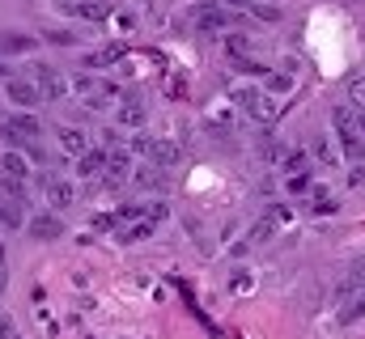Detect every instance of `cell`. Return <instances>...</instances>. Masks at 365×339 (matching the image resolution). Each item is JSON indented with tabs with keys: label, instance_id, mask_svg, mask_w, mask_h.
I'll return each instance as SVG.
<instances>
[{
	"label": "cell",
	"instance_id": "1",
	"mask_svg": "<svg viewBox=\"0 0 365 339\" xmlns=\"http://www.w3.org/2000/svg\"><path fill=\"white\" fill-rule=\"evenodd\" d=\"M230 98H234V106H238V110H247L251 119L272 123L276 115H280V102H276L268 89H255V85H234V89H230Z\"/></svg>",
	"mask_w": 365,
	"mask_h": 339
},
{
	"label": "cell",
	"instance_id": "2",
	"mask_svg": "<svg viewBox=\"0 0 365 339\" xmlns=\"http://www.w3.org/2000/svg\"><path fill=\"white\" fill-rule=\"evenodd\" d=\"M331 127H336V136H340V145L353 153V157H365V140H361V127H357V115L349 110V106H336L331 110Z\"/></svg>",
	"mask_w": 365,
	"mask_h": 339
},
{
	"label": "cell",
	"instance_id": "3",
	"mask_svg": "<svg viewBox=\"0 0 365 339\" xmlns=\"http://www.w3.org/2000/svg\"><path fill=\"white\" fill-rule=\"evenodd\" d=\"M38 132H43V123H38L30 110H17V115H9V119L0 123V136H4L13 149H17V145H30Z\"/></svg>",
	"mask_w": 365,
	"mask_h": 339
},
{
	"label": "cell",
	"instance_id": "4",
	"mask_svg": "<svg viewBox=\"0 0 365 339\" xmlns=\"http://www.w3.org/2000/svg\"><path fill=\"white\" fill-rule=\"evenodd\" d=\"M34 85L43 89V102H64L73 93V77H64V73H56L47 64H34Z\"/></svg>",
	"mask_w": 365,
	"mask_h": 339
},
{
	"label": "cell",
	"instance_id": "5",
	"mask_svg": "<svg viewBox=\"0 0 365 339\" xmlns=\"http://www.w3.org/2000/svg\"><path fill=\"white\" fill-rule=\"evenodd\" d=\"M191 21H195L200 30H208V34L234 30V26H238V17H234L230 9H221V4H195V9H191Z\"/></svg>",
	"mask_w": 365,
	"mask_h": 339
},
{
	"label": "cell",
	"instance_id": "6",
	"mask_svg": "<svg viewBox=\"0 0 365 339\" xmlns=\"http://www.w3.org/2000/svg\"><path fill=\"white\" fill-rule=\"evenodd\" d=\"M4 98H9V102H13L17 110H34V106L43 102V89H38L34 81H21V77H9V81H4Z\"/></svg>",
	"mask_w": 365,
	"mask_h": 339
},
{
	"label": "cell",
	"instance_id": "7",
	"mask_svg": "<svg viewBox=\"0 0 365 339\" xmlns=\"http://www.w3.org/2000/svg\"><path fill=\"white\" fill-rule=\"evenodd\" d=\"M43 195H47V204H51L56 212H64V208L77 204V187H73L68 178H43Z\"/></svg>",
	"mask_w": 365,
	"mask_h": 339
},
{
	"label": "cell",
	"instance_id": "8",
	"mask_svg": "<svg viewBox=\"0 0 365 339\" xmlns=\"http://www.w3.org/2000/svg\"><path fill=\"white\" fill-rule=\"evenodd\" d=\"M26 229H30V238H34V242H56V238L64 234V225H60V217H56V212H38V217H30V221H26Z\"/></svg>",
	"mask_w": 365,
	"mask_h": 339
},
{
	"label": "cell",
	"instance_id": "9",
	"mask_svg": "<svg viewBox=\"0 0 365 339\" xmlns=\"http://www.w3.org/2000/svg\"><path fill=\"white\" fill-rule=\"evenodd\" d=\"M56 140H60V149L73 153V157H86V153H90V132H81V127H73V123L56 127Z\"/></svg>",
	"mask_w": 365,
	"mask_h": 339
},
{
	"label": "cell",
	"instance_id": "10",
	"mask_svg": "<svg viewBox=\"0 0 365 339\" xmlns=\"http://www.w3.org/2000/svg\"><path fill=\"white\" fill-rule=\"evenodd\" d=\"M115 123H119V127H145V123H149V110H145V102H136V98H123V102L115 106Z\"/></svg>",
	"mask_w": 365,
	"mask_h": 339
},
{
	"label": "cell",
	"instance_id": "11",
	"mask_svg": "<svg viewBox=\"0 0 365 339\" xmlns=\"http://www.w3.org/2000/svg\"><path fill=\"white\" fill-rule=\"evenodd\" d=\"M132 153H123V149H110L106 153V182H123V178H132Z\"/></svg>",
	"mask_w": 365,
	"mask_h": 339
},
{
	"label": "cell",
	"instance_id": "12",
	"mask_svg": "<svg viewBox=\"0 0 365 339\" xmlns=\"http://www.w3.org/2000/svg\"><path fill=\"white\" fill-rule=\"evenodd\" d=\"M0 174H4L9 182H26V178H30V166H26V157H21L17 149H9V153H0Z\"/></svg>",
	"mask_w": 365,
	"mask_h": 339
},
{
	"label": "cell",
	"instance_id": "13",
	"mask_svg": "<svg viewBox=\"0 0 365 339\" xmlns=\"http://www.w3.org/2000/svg\"><path fill=\"white\" fill-rule=\"evenodd\" d=\"M77 174H81V178H98V174H106V153L90 149L86 157H77Z\"/></svg>",
	"mask_w": 365,
	"mask_h": 339
},
{
	"label": "cell",
	"instance_id": "14",
	"mask_svg": "<svg viewBox=\"0 0 365 339\" xmlns=\"http://www.w3.org/2000/svg\"><path fill=\"white\" fill-rule=\"evenodd\" d=\"M0 225H4V229H21V225H26V208L13 204V199H0Z\"/></svg>",
	"mask_w": 365,
	"mask_h": 339
},
{
	"label": "cell",
	"instance_id": "15",
	"mask_svg": "<svg viewBox=\"0 0 365 339\" xmlns=\"http://www.w3.org/2000/svg\"><path fill=\"white\" fill-rule=\"evenodd\" d=\"M132 182H136V187H145V191H149V187L158 191V187L166 182V174H162L158 166H136V170H132Z\"/></svg>",
	"mask_w": 365,
	"mask_h": 339
},
{
	"label": "cell",
	"instance_id": "16",
	"mask_svg": "<svg viewBox=\"0 0 365 339\" xmlns=\"http://www.w3.org/2000/svg\"><path fill=\"white\" fill-rule=\"evenodd\" d=\"M81 21H110V0H86Z\"/></svg>",
	"mask_w": 365,
	"mask_h": 339
},
{
	"label": "cell",
	"instance_id": "17",
	"mask_svg": "<svg viewBox=\"0 0 365 339\" xmlns=\"http://www.w3.org/2000/svg\"><path fill=\"white\" fill-rule=\"evenodd\" d=\"M225 51H230L238 64H247V60H251V43H247L242 34H225Z\"/></svg>",
	"mask_w": 365,
	"mask_h": 339
},
{
	"label": "cell",
	"instance_id": "18",
	"mask_svg": "<svg viewBox=\"0 0 365 339\" xmlns=\"http://www.w3.org/2000/svg\"><path fill=\"white\" fill-rule=\"evenodd\" d=\"M153 229H158L153 221H132V225H128V229L119 234V242H145V238H149Z\"/></svg>",
	"mask_w": 365,
	"mask_h": 339
},
{
	"label": "cell",
	"instance_id": "19",
	"mask_svg": "<svg viewBox=\"0 0 365 339\" xmlns=\"http://www.w3.org/2000/svg\"><path fill=\"white\" fill-rule=\"evenodd\" d=\"M38 47V38H26V34H9L4 38V51L9 56H26V51H34Z\"/></svg>",
	"mask_w": 365,
	"mask_h": 339
},
{
	"label": "cell",
	"instance_id": "20",
	"mask_svg": "<svg viewBox=\"0 0 365 339\" xmlns=\"http://www.w3.org/2000/svg\"><path fill=\"white\" fill-rule=\"evenodd\" d=\"M280 170H284L289 178H297V174H306V170H310V157H306V153H284Z\"/></svg>",
	"mask_w": 365,
	"mask_h": 339
},
{
	"label": "cell",
	"instance_id": "21",
	"mask_svg": "<svg viewBox=\"0 0 365 339\" xmlns=\"http://www.w3.org/2000/svg\"><path fill=\"white\" fill-rule=\"evenodd\" d=\"M353 318H365V288H357V293H353V301L340 310V323H353Z\"/></svg>",
	"mask_w": 365,
	"mask_h": 339
},
{
	"label": "cell",
	"instance_id": "22",
	"mask_svg": "<svg viewBox=\"0 0 365 339\" xmlns=\"http://www.w3.org/2000/svg\"><path fill=\"white\" fill-rule=\"evenodd\" d=\"M314 157H319L323 166H340V153L331 149V140H327V136H319V140H314Z\"/></svg>",
	"mask_w": 365,
	"mask_h": 339
},
{
	"label": "cell",
	"instance_id": "23",
	"mask_svg": "<svg viewBox=\"0 0 365 339\" xmlns=\"http://www.w3.org/2000/svg\"><path fill=\"white\" fill-rule=\"evenodd\" d=\"M272 234H276V225L268 221V217H259V221H255V229L247 234V242H255V246H259V242H272Z\"/></svg>",
	"mask_w": 365,
	"mask_h": 339
},
{
	"label": "cell",
	"instance_id": "24",
	"mask_svg": "<svg viewBox=\"0 0 365 339\" xmlns=\"http://www.w3.org/2000/svg\"><path fill=\"white\" fill-rule=\"evenodd\" d=\"M251 17H259V21H280V9H276L272 0H255V4H251Z\"/></svg>",
	"mask_w": 365,
	"mask_h": 339
},
{
	"label": "cell",
	"instance_id": "25",
	"mask_svg": "<svg viewBox=\"0 0 365 339\" xmlns=\"http://www.w3.org/2000/svg\"><path fill=\"white\" fill-rule=\"evenodd\" d=\"M268 93H293V77L289 73H268Z\"/></svg>",
	"mask_w": 365,
	"mask_h": 339
},
{
	"label": "cell",
	"instance_id": "26",
	"mask_svg": "<svg viewBox=\"0 0 365 339\" xmlns=\"http://www.w3.org/2000/svg\"><path fill=\"white\" fill-rule=\"evenodd\" d=\"M349 98H353V106L365 115V77H349Z\"/></svg>",
	"mask_w": 365,
	"mask_h": 339
},
{
	"label": "cell",
	"instance_id": "27",
	"mask_svg": "<svg viewBox=\"0 0 365 339\" xmlns=\"http://www.w3.org/2000/svg\"><path fill=\"white\" fill-rule=\"evenodd\" d=\"M43 38H47V43H56V47H73V43H77V34H73V30H47Z\"/></svg>",
	"mask_w": 365,
	"mask_h": 339
},
{
	"label": "cell",
	"instance_id": "28",
	"mask_svg": "<svg viewBox=\"0 0 365 339\" xmlns=\"http://www.w3.org/2000/svg\"><path fill=\"white\" fill-rule=\"evenodd\" d=\"M268 221H272V225H289V221H293L289 204H272V208H268Z\"/></svg>",
	"mask_w": 365,
	"mask_h": 339
},
{
	"label": "cell",
	"instance_id": "29",
	"mask_svg": "<svg viewBox=\"0 0 365 339\" xmlns=\"http://www.w3.org/2000/svg\"><path fill=\"white\" fill-rule=\"evenodd\" d=\"M73 89H77V93H98V81H93L90 73H77V77H73Z\"/></svg>",
	"mask_w": 365,
	"mask_h": 339
},
{
	"label": "cell",
	"instance_id": "30",
	"mask_svg": "<svg viewBox=\"0 0 365 339\" xmlns=\"http://www.w3.org/2000/svg\"><path fill=\"white\" fill-rule=\"evenodd\" d=\"M349 284H353V288H365V259H357V263H353V271H349Z\"/></svg>",
	"mask_w": 365,
	"mask_h": 339
},
{
	"label": "cell",
	"instance_id": "31",
	"mask_svg": "<svg viewBox=\"0 0 365 339\" xmlns=\"http://www.w3.org/2000/svg\"><path fill=\"white\" fill-rule=\"evenodd\" d=\"M110 21L119 26V34H128V30L136 26V17H132V13H110Z\"/></svg>",
	"mask_w": 365,
	"mask_h": 339
},
{
	"label": "cell",
	"instance_id": "32",
	"mask_svg": "<svg viewBox=\"0 0 365 339\" xmlns=\"http://www.w3.org/2000/svg\"><path fill=\"white\" fill-rule=\"evenodd\" d=\"M289 191H293V195L310 191V174H297V178H289Z\"/></svg>",
	"mask_w": 365,
	"mask_h": 339
},
{
	"label": "cell",
	"instance_id": "33",
	"mask_svg": "<svg viewBox=\"0 0 365 339\" xmlns=\"http://www.w3.org/2000/svg\"><path fill=\"white\" fill-rule=\"evenodd\" d=\"M81 4H86V0H56V9H60V13H73V17H81Z\"/></svg>",
	"mask_w": 365,
	"mask_h": 339
},
{
	"label": "cell",
	"instance_id": "34",
	"mask_svg": "<svg viewBox=\"0 0 365 339\" xmlns=\"http://www.w3.org/2000/svg\"><path fill=\"white\" fill-rule=\"evenodd\" d=\"M314 212H336V199H327V195H323V199H314Z\"/></svg>",
	"mask_w": 365,
	"mask_h": 339
},
{
	"label": "cell",
	"instance_id": "35",
	"mask_svg": "<svg viewBox=\"0 0 365 339\" xmlns=\"http://www.w3.org/2000/svg\"><path fill=\"white\" fill-rule=\"evenodd\" d=\"M217 4H221V9H251L255 0H217Z\"/></svg>",
	"mask_w": 365,
	"mask_h": 339
},
{
	"label": "cell",
	"instance_id": "36",
	"mask_svg": "<svg viewBox=\"0 0 365 339\" xmlns=\"http://www.w3.org/2000/svg\"><path fill=\"white\" fill-rule=\"evenodd\" d=\"M0 339H17V331H13V323H9V318H0Z\"/></svg>",
	"mask_w": 365,
	"mask_h": 339
},
{
	"label": "cell",
	"instance_id": "37",
	"mask_svg": "<svg viewBox=\"0 0 365 339\" xmlns=\"http://www.w3.org/2000/svg\"><path fill=\"white\" fill-rule=\"evenodd\" d=\"M251 288V276H234V293H247Z\"/></svg>",
	"mask_w": 365,
	"mask_h": 339
},
{
	"label": "cell",
	"instance_id": "38",
	"mask_svg": "<svg viewBox=\"0 0 365 339\" xmlns=\"http://www.w3.org/2000/svg\"><path fill=\"white\" fill-rule=\"evenodd\" d=\"M86 64H90V68H106V60H102V51H93V56H86Z\"/></svg>",
	"mask_w": 365,
	"mask_h": 339
},
{
	"label": "cell",
	"instance_id": "39",
	"mask_svg": "<svg viewBox=\"0 0 365 339\" xmlns=\"http://www.w3.org/2000/svg\"><path fill=\"white\" fill-rule=\"evenodd\" d=\"M357 127H361V140H365V115H357Z\"/></svg>",
	"mask_w": 365,
	"mask_h": 339
},
{
	"label": "cell",
	"instance_id": "40",
	"mask_svg": "<svg viewBox=\"0 0 365 339\" xmlns=\"http://www.w3.org/2000/svg\"><path fill=\"white\" fill-rule=\"evenodd\" d=\"M0 77H9V68H4V64H0Z\"/></svg>",
	"mask_w": 365,
	"mask_h": 339
}]
</instances>
